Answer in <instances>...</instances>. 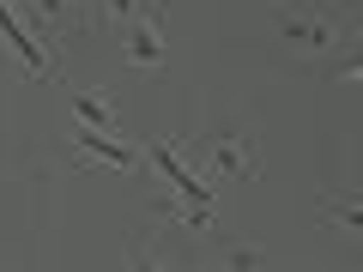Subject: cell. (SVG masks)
I'll return each mask as SVG.
<instances>
[{
    "mask_svg": "<svg viewBox=\"0 0 363 272\" xmlns=\"http://www.w3.org/2000/svg\"><path fill=\"white\" fill-rule=\"evenodd\" d=\"M279 30H285V42H297V49H309V55H327L339 42V25L327 18V6H315V0H285V6H279Z\"/></svg>",
    "mask_w": 363,
    "mask_h": 272,
    "instance_id": "6da1fadb",
    "label": "cell"
},
{
    "mask_svg": "<svg viewBox=\"0 0 363 272\" xmlns=\"http://www.w3.org/2000/svg\"><path fill=\"white\" fill-rule=\"evenodd\" d=\"M169 55V37H164V0H145L140 13L128 18V61L140 73H157Z\"/></svg>",
    "mask_w": 363,
    "mask_h": 272,
    "instance_id": "7a4b0ae2",
    "label": "cell"
},
{
    "mask_svg": "<svg viewBox=\"0 0 363 272\" xmlns=\"http://www.w3.org/2000/svg\"><path fill=\"white\" fill-rule=\"evenodd\" d=\"M200 164H206V176H230V181H248L260 169L248 133H206L200 140Z\"/></svg>",
    "mask_w": 363,
    "mask_h": 272,
    "instance_id": "3957f363",
    "label": "cell"
},
{
    "mask_svg": "<svg viewBox=\"0 0 363 272\" xmlns=\"http://www.w3.org/2000/svg\"><path fill=\"white\" fill-rule=\"evenodd\" d=\"M315 218H321L327 230L363 242V194H321V200H315Z\"/></svg>",
    "mask_w": 363,
    "mask_h": 272,
    "instance_id": "277c9868",
    "label": "cell"
},
{
    "mask_svg": "<svg viewBox=\"0 0 363 272\" xmlns=\"http://www.w3.org/2000/svg\"><path fill=\"white\" fill-rule=\"evenodd\" d=\"M0 37H6V42H13V49H18V61H25L30 73H43V79H55V67L43 61V49H37V42L25 37V30H18V18L6 13V0H0Z\"/></svg>",
    "mask_w": 363,
    "mask_h": 272,
    "instance_id": "5b68a950",
    "label": "cell"
},
{
    "mask_svg": "<svg viewBox=\"0 0 363 272\" xmlns=\"http://www.w3.org/2000/svg\"><path fill=\"white\" fill-rule=\"evenodd\" d=\"M73 13H79V0H30V18H37L43 30H61V25H73Z\"/></svg>",
    "mask_w": 363,
    "mask_h": 272,
    "instance_id": "8992f818",
    "label": "cell"
},
{
    "mask_svg": "<svg viewBox=\"0 0 363 272\" xmlns=\"http://www.w3.org/2000/svg\"><path fill=\"white\" fill-rule=\"evenodd\" d=\"M73 109H79V121H91L97 133H109V128H116V121H109V97H104V91H79V97H73Z\"/></svg>",
    "mask_w": 363,
    "mask_h": 272,
    "instance_id": "52a82bcc",
    "label": "cell"
},
{
    "mask_svg": "<svg viewBox=\"0 0 363 272\" xmlns=\"http://www.w3.org/2000/svg\"><path fill=\"white\" fill-rule=\"evenodd\" d=\"M140 6H145V0H97V13H104L109 25H128V18L140 13Z\"/></svg>",
    "mask_w": 363,
    "mask_h": 272,
    "instance_id": "ba28073f",
    "label": "cell"
}]
</instances>
